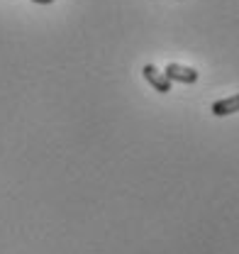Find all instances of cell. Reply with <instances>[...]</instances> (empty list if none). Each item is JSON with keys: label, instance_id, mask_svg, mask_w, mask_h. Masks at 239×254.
Here are the masks:
<instances>
[{"label": "cell", "instance_id": "obj_1", "mask_svg": "<svg viewBox=\"0 0 239 254\" xmlns=\"http://www.w3.org/2000/svg\"><path fill=\"white\" fill-rule=\"evenodd\" d=\"M166 78H169V81H179V83H195V81H198V71L190 68V66L169 64V66H166Z\"/></svg>", "mask_w": 239, "mask_h": 254}, {"label": "cell", "instance_id": "obj_2", "mask_svg": "<svg viewBox=\"0 0 239 254\" xmlns=\"http://www.w3.org/2000/svg\"><path fill=\"white\" fill-rule=\"evenodd\" d=\"M142 73H144V78L151 83V88H154V91H159V93H169V91H171V81H169V78H166V73H161L156 66L147 64V66L142 68Z\"/></svg>", "mask_w": 239, "mask_h": 254}, {"label": "cell", "instance_id": "obj_3", "mask_svg": "<svg viewBox=\"0 0 239 254\" xmlns=\"http://www.w3.org/2000/svg\"><path fill=\"white\" fill-rule=\"evenodd\" d=\"M232 113H239V93L230 95V98H222V100H217V103H212V115L225 118V115H232Z\"/></svg>", "mask_w": 239, "mask_h": 254}, {"label": "cell", "instance_id": "obj_4", "mask_svg": "<svg viewBox=\"0 0 239 254\" xmlns=\"http://www.w3.org/2000/svg\"><path fill=\"white\" fill-rule=\"evenodd\" d=\"M34 2H42V5H49V2H54V0H34Z\"/></svg>", "mask_w": 239, "mask_h": 254}]
</instances>
